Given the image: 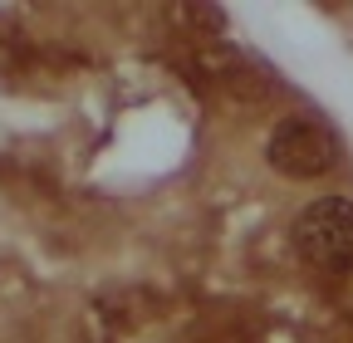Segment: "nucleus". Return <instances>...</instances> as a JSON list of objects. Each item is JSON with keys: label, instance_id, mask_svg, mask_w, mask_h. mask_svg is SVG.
I'll return each instance as SVG.
<instances>
[{"label": "nucleus", "instance_id": "nucleus-1", "mask_svg": "<svg viewBox=\"0 0 353 343\" xmlns=\"http://www.w3.org/2000/svg\"><path fill=\"white\" fill-rule=\"evenodd\" d=\"M265 157H270V167L280 172V177H294V182H314L324 177V172L339 162V138L329 133V127L319 118H280L270 143H265Z\"/></svg>", "mask_w": 353, "mask_h": 343}, {"label": "nucleus", "instance_id": "nucleus-2", "mask_svg": "<svg viewBox=\"0 0 353 343\" xmlns=\"http://www.w3.org/2000/svg\"><path fill=\"white\" fill-rule=\"evenodd\" d=\"M294 240L319 270H348L353 265V201L348 196H319L294 216Z\"/></svg>", "mask_w": 353, "mask_h": 343}]
</instances>
